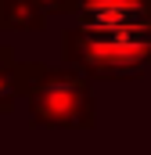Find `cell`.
<instances>
[{"label":"cell","mask_w":151,"mask_h":155,"mask_svg":"<svg viewBox=\"0 0 151 155\" xmlns=\"http://www.w3.org/2000/svg\"><path fill=\"white\" fill-rule=\"evenodd\" d=\"M61 54L86 79H137L151 65V0H76Z\"/></svg>","instance_id":"obj_1"},{"label":"cell","mask_w":151,"mask_h":155,"mask_svg":"<svg viewBox=\"0 0 151 155\" xmlns=\"http://www.w3.org/2000/svg\"><path fill=\"white\" fill-rule=\"evenodd\" d=\"M18 94H25L29 116L40 126L90 130L97 119L90 79L72 65L54 69V65H40V61H22L18 65Z\"/></svg>","instance_id":"obj_2"},{"label":"cell","mask_w":151,"mask_h":155,"mask_svg":"<svg viewBox=\"0 0 151 155\" xmlns=\"http://www.w3.org/2000/svg\"><path fill=\"white\" fill-rule=\"evenodd\" d=\"M47 25V15L36 7V0H0V29L7 33H33Z\"/></svg>","instance_id":"obj_3"},{"label":"cell","mask_w":151,"mask_h":155,"mask_svg":"<svg viewBox=\"0 0 151 155\" xmlns=\"http://www.w3.org/2000/svg\"><path fill=\"white\" fill-rule=\"evenodd\" d=\"M14 94H18V61L11 47H0V112L14 105Z\"/></svg>","instance_id":"obj_4"},{"label":"cell","mask_w":151,"mask_h":155,"mask_svg":"<svg viewBox=\"0 0 151 155\" xmlns=\"http://www.w3.org/2000/svg\"><path fill=\"white\" fill-rule=\"evenodd\" d=\"M72 4L76 0H36V7L50 18V15H72Z\"/></svg>","instance_id":"obj_5"}]
</instances>
